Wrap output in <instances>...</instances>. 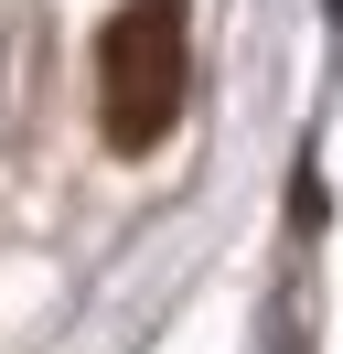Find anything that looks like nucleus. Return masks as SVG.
I'll return each instance as SVG.
<instances>
[{
  "label": "nucleus",
  "mask_w": 343,
  "mask_h": 354,
  "mask_svg": "<svg viewBox=\"0 0 343 354\" xmlns=\"http://www.w3.org/2000/svg\"><path fill=\"white\" fill-rule=\"evenodd\" d=\"M193 86V32H183V0H129L97 44V129L107 151H161L172 118H183Z\"/></svg>",
  "instance_id": "f257e3e1"
}]
</instances>
